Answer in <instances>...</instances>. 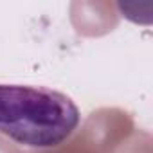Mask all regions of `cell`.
Listing matches in <instances>:
<instances>
[{
  "mask_svg": "<svg viewBox=\"0 0 153 153\" xmlns=\"http://www.w3.org/2000/svg\"><path fill=\"white\" fill-rule=\"evenodd\" d=\"M79 121V108L63 92L0 83V133L22 146L56 148L76 131Z\"/></svg>",
  "mask_w": 153,
  "mask_h": 153,
  "instance_id": "cell-1",
  "label": "cell"
}]
</instances>
